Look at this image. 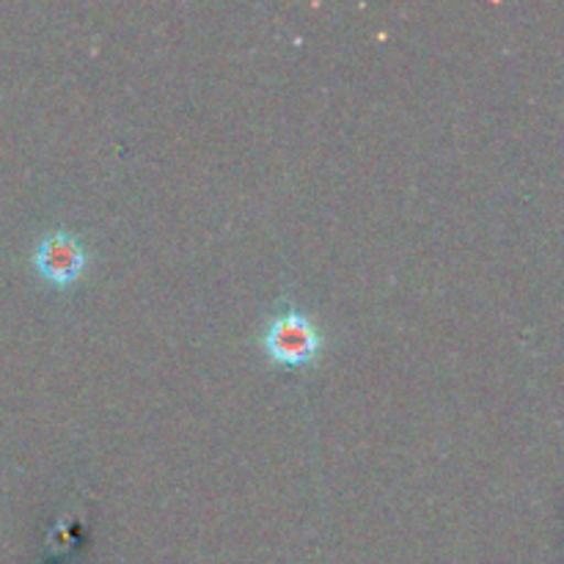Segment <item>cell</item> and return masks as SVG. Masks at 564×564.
<instances>
[{
	"label": "cell",
	"instance_id": "obj_2",
	"mask_svg": "<svg viewBox=\"0 0 564 564\" xmlns=\"http://www.w3.org/2000/svg\"><path fill=\"white\" fill-rule=\"evenodd\" d=\"M88 259H91L88 246L69 229H53L42 235L31 253L36 273L55 286L75 284L88 268Z\"/></svg>",
	"mask_w": 564,
	"mask_h": 564
},
{
	"label": "cell",
	"instance_id": "obj_1",
	"mask_svg": "<svg viewBox=\"0 0 564 564\" xmlns=\"http://www.w3.org/2000/svg\"><path fill=\"white\" fill-rule=\"evenodd\" d=\"M325 336L319 325L301 306H281L270 314L262 330V350L270 361L284 367H306L323 356Z\"/></svg>",
	"mask_w": 564,
	"mask_h": 564
}]
</instances>
